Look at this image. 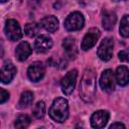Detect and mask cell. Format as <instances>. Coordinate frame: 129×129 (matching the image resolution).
Returning <instances> with one entry per match:
<instances>
[{"mask_svg":"<svg viewBox=\"0 0 129 129\" xmlns=\"http://www.w3.org/2000/svg\"><path fill=\"white\" fill-rule=\"evenodd\" d=\"M77 77H78L77 70H73L67 73V75L61 79L60 86H61V91L64 95H70L73 93L75 86H76Z\"/></svg>","mask_w":129,"mask_h":129,"instance_id":"6","label":"cell"},{"mask_svg":"<svg viewBox=\"0 0 129 129\" xmlns=\"http://www.w3.org/2000/svg\"><path fill=\"white\" fill-rule=\"evenodd\" d=\"M49 116L52 120L58 123H62L68 119L69 116V104L64 98H56L50 109H49Z\"/></svg>","mask_w":129,"mask_h":129,"instance_id":"2","label":"cell"},{"mask_svg":"<svg viewBox=\"0 0 129 129\" xmlns=\"http://www.w3.org/2000/svg\"><path fill=\"white\" fill-rule=\"evenodd\" d=\"M100 87L105 92H111L115 89V75L111 70H105L100 78Z\"/></svg>","mask_w":129,"mask_h":129,"instance_id":"7","label":"cell"},{"mask_svg":"<svg viewBox=\"0 0 129 129\" xmlns=\"http://www.w3.org/2000/svg\"><path fill=\"white\" fill-rule=\"evenodd\" d=\"M5 34L8 37V39L12 41L19 40L22 37V32L19 23L14 19H8L5 24Z\"/></svg>","mask_w":129,"mask_h":129,"instance_id":"5","label":"cell"},{"mask_svg":"<svg viewBox=\"0 0 129 129\" xmlns=\"http://www.w3.org/2000/svg\"><path fill=\"white\" fill-rule=\"evenodd\" d=\"M51 46H52V40L47 35L38 36L34 42V49L38 53H42V52L49 50Z\"/></svg>","mask_w":129,"mask_h":129,"instance_id":"12","label":"cell"},{"mask_svg":"<svg viewBox=\"0 0 129 129\" xmlns=\"http://www.w3.org/2000/svg\"><path fill=\"white\" fill-rule=\"evenodd\" d=\"M99 36H100V31H99V29H98V28H95V27H94V28H91V29L86 33V35L84 36L83 41H82V43H81V48H82L83 50H88V49L92 48V47L96 44V42H97Z\"/></svg>","mask_w":129,"mask_h":129,"instance_id":"9","label":"cell"},{"mask_svg":"<svg viewBox=\"0 0 129 129\" xmlns=\"http://www.w3.org/2000/svg\"><path fill=\"white\" fill-rule=\"evenodd\" d=\"M32 101H33V94L30 91H25L21 94L20 100L18 102V107L21 109L26 108L32 103Z\"/></svg>","mask_w":129,"mask_h":129,"instance_id":"18","label":"cell"},{"mask_svg":"<svg viewBox=\"0 0 129 129\" xmlns=\"http://www.w3.org/2000/svg\"><path fill=\"white\" fill-rule=\"evenodd\" d=\"M119 29L123 37H129V15H124L122 17Z\"/></svg>","mask_w":129,"mask_h":129,"instance_id":"21","label":"cell"},{"mask_svg":"<svg viewBox=\"0 0 129 129\" xmlns=\"http://www.w3.org/2000/svg\"><path fill=\"white\" fill-rule=\"evenodd\" d=\"M6 1H8V0H1V2H2V3H4V2H6Z\"/></svg>","mask_w":129,"mask_h":129,"instance_id":"27","label":"cell"},{"mask_svg":"<svg viewBox=\"0 0 129 129\" xmlns=\"http://www.w3.org/2000/svg\"><path fill=\"white\" fill-rule=\"evenodd\" d=\"M113 47H114L113 39L111 37H105L101 41L98 47V50H97L98 56L104 61L109 60L113 55Z\"/></svg>","mask_w":129,"mask_h":129,"instance_id":"4","label":"cell"},{"mask_svg":"<svg viewBox=\"0 0 129 129\" xmlns=\"http://www.w3.org/2000/svg\"><path fill=\"white\" fill-rule=\"evenodd\" d=\"M32 113H33V116L35 118L42 119L45 115V104H44V102H42V101L37 102L36 105L33 107Z\"/></svg>","mask_w":129,"mask_h":129,"instance_id":"20","label":"cell"},{"mask_svg":"<svg viewBox=\"0 0 129 129\" xmlns=\"http://www.w3.org/2000/svg\"><path fill=\"white\" fill-rule=\"evenodd\" d=\"M116 82L120 86H126L129 83V70L125 66H120L117 68L115 73Z\"/></svg>","mask_w":129,"mask_h":129,"instance_id":"15","label":"cell"},{"mask_svg":"<svg viewBox=\"0 0 129 129\" xmlns=\"http://www.w3.org/2000/svg\"><path fill=\"white\" fill-rule=\"evenodd\" d=\"M39 31V25L35 22H29L24 26V32L28 37H34Z\"/></svg>","mask_w":129,"mask_h":129,"instance_id":"19","label":"cell"},{"mask_svg":"<svg viewBox=\"0 0 129 129\" xmlns=\"http://www.w3.org/2000/svg\"><path fill=\"white\" fill-rule=\"evenodd\" d=\"M85 23V18L81 12L75 11L71 13L64 20V27L69 31H76L83 28Z\"/></svg>","mask_w":129,"mask_h":129,"instance_id":"3","label":"cell"},{"mask_svg":"<svg viewBox=\"0 0 129 129\" xmlns=\"http://www.w3.org/2000/svg\"><path fill=\"white\" fill-rule=\"evenodd\" d=\"M110 115L108 111L105 110H99L93 113L91 116V125L94 128H103L106 126L107 122L109 121Z\"/></svg>","mask_w":129,"mask_h":129,"instance_id":"10","label":"cell"},{"mask_svg":"<svg viewBox=\"0 0 129 129\" xmlns=\"http://www.w3.org/2000/svg\"><path fill=\"white\" fill-rule=\"evenodd\" d=\"M88 1H89V0H78V2H79L81 5H86V4L88 3Z\"/></svg>","mask_w":129,"mask_h":129,"instance_id":"26","label":"cell"},{"mask_svg":"<svg viewBox=\"0 0 129 129\" xmlns=\"http://www.w3.org/2000/svg\"><path fill=\"white\" fill-rule=\"evenodd\" d=\"M118 56H119V59H120L121 61H126V62H129V50L123 49V50L119 51Z\"/></svg>","mask_w":129,"mask_h":129,"instance_id":"23","label":"cell"},{"mask_svg":"<svg viewBox=\"0 0 129 129\" xmlns=\"http://www.w3.org/2000/svg\"><path fill=\"white\" fill-rule=\"evenodd\" d=\"M80 95L87 103L93 102L96 97V74L91 69L84 72L80 83Z\"/></svg>","mask_w":129,"mask_h":129,"instance_id":"1","label":"cell"},{"mask_svg":"<svg viewBox=\"0 0 129 129\" xmlns=\"http://www.w3.org/2000/svg\"><path fill=\"white\" fill-rule=\"evenodd\" d=\"M45 73V68L42 62L40 61H34L31 63L27 70V76L30 81L32 82H38L40 81Z\"/></svg>","mask_w":129,"mask_h":129,"instance_id":"8","label":"cell"},{"mask_svg":"<svg viewBox=\"0 0 129 129\" xmlns=\"http://www.w3.org/2000/svg\"><path fill=\"white\" fill-rule=\"evenodd\" d=\"M29 124H30V118L25 114L19 115L14 122L15 128H26Z\"/></svg>","mask_w":129,"mask_h":129,"instance_id":"22","label":"cell"},{"mask_svg":"<svg viewBox=\"0 0 129 129\" xmlns=\"http://www.w3.org/2000/svg\"><path fill=\"white\" fill-rule=\"evenodd\" d=\"M110 128H125V125L122 124V123L116 122V123H113V124L110 126Z\"/></svg>","mask_w":129,"mask_h":129,"instance_id":"25","label":"cell"},{"mask_svg":"<svg viewBox=\"0 0 129 129\" xmlns=\"http://www.w3.org/2000/svg\"><path fill=\"white\" fill-rule=\"evenodd\" d=\"M40 24L48 32H54L58 28V20L53 15L45 16L44 18H42L40 21Z\"/></svg>","mask_w":129,"mask_h":129,"instance_id":"16","label":"cell"},{"mask_svg":"<svg viewBox=\"0 0 129 129\" xmlns=\"http://www.w3.org/2000/svg\"><path fill=\"white\" fill-rule=\"evenodd\" d=\"M19 1H21V0H19Z\"/></svg>","mask_w":129,"mask_h":129,"instance_id":"28","label":"cell"},{"mask_svg":"<svg viewBox=\"0 0 129 129\" xmlns=\"http://www.w3.org/2000/svg\"><path fill=\"white\" fill-rule=\"evenodd\" d=\"M116 21H117V16H116L115 12H113V11H105L104 12L103 17H102V24L106 30L113 29Z\"/></svg>","mask_w":129,"mask_h":129,"instance_id":"17","label":"cell"},{"mask_svg":"<svg viewBox=\"0 0 129 129\" xmlns=\"http://www.w3.org/2000/svg\"><path fill=\"white\" fill-rule=\"evenodd\" d=\"M62 47L66 51L67 56L70 59H75L78 55V47L75 38L73 37H67L62 40Z\"/></svg>","mask_w":129,"mask_h":129,"instance_id":"13","label":"cell"},{"mask_svg":"<svg viewBox=\"0 0 129 129\" xmlns=\"http://www.w3.org/2000/svg\"><path fill=\"white\" fill-rule=\"evenodd\" d=\"M16 74V68L11 61L4 62L1 69V82L3 84H8L12 81Z\"/></svg>","mask_w":129,"mask_h":129,"instance_id":"11","label":"cell"},{"mask_svg":"<svg viewBox=\"0 0 129 129\" xmlns=\"http://www.w3.org/2000/svg\"><path fill=\"white\" fill-rule=\"evenodd\" d=\"M31 52H32V49H31L29 43L26 41L20 42L15 49V55H16L17 59L20 61L26 60L28 58V56L31 54Z\"/></svg>","mask_w":129,"mask_h":129,"instance_id":"14","label":"cell"},{"mask_svg":"<svg viewBox=\"0 0 129 129\" xmlns=\"http://www.w3.org/2000/svg\"><path fill=\"white\" fill-rule=\"evenodd\" d=\"M9 99V93L4 89H0V103L3 104Z\"/></svg>","mask_w":129,"mask_h":129,"instance_id":"24","label":"cell"}]
</instances>
